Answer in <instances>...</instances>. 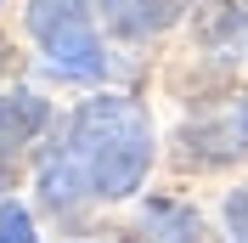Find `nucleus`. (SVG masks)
I'll use <instances>...</instances> for the list:
<instances>
[{
    "instance_id": "1",
    "label": "nucleus",
    "mask_w": 248,
    "mask_h": 243,
    "mask_svg": "<svg viewBox=\"0 0 248 243\" xmlns=\"http://www.w3.org/2000/svg\"><path fill=\"white\" fill-rule=\"evenodd\" d=\"M153 158V124L124 96H96L74 113L62 158L46 164V198L74 204L79 192L96 198H130Z\"/></svg>"
},
{
    "instance_id": "2",
    "label": "nucleus",
    "mask_w": 248,
    "mask_h": 243,
    "mask_svg": "<svg viewBox=\"0 0 248 243\" xmlns=\"http://www.w3.org/2000/svg\"><path fill=\"white\" fill-rule=\"evenodd\" d=\"M29 29L57 74L96 79L102 74V46L91 29V0H29Z\"/></svg>"
},
{
    "instance_id": "3",
    "label": "nucleus",
    "mask_w": 248,
    "mask_h": 243,
    "mask_svg": "<svg viewBox=\"0 0 248 243\" xmlns=\"http://www.w3.org/2000/svg\"><path fill=\"white\" fill-rule=\"evenodd\" d=\"M186 6H192V0H102V12H108L113 34H124V40H141V34L170 29Z\"/></svg>"
},
{
    "instance_id": "4",
    "label": "nucleus",
    "mask_w": 248,
    "mask_h": 243,
    "mask_svg": "<svg viewBox=\"0 0 248 243\" xmlns=\"http://www.w3.org/2000/svg\"><path fill=\"white\" fill-rule=\"evenodd\" d=\"M46 102L34 91H12V96H0V158H12L17 147H29L34 130H46Z\"/></svg>"
},
{
    "instance_id": "5",
    "label": "nucleus",
    "mask_w": 248,
    "mask_h": 243,
    "mask_svg": "<svg viewBox=\"0 0 248 243\" xmlns=\"http://www.w3.org/2000/svg\"><path fill=\"white\" fill-rule=\"evenodd\" d=\"M0 243H34V221L17 209V204L0 209Z\"/></svg>"
},
{
    "instance_id": "6",
    "label": "nucleus",
    "mask_w": 248,
    "mask_h": 243,
    "mask_svg": "<svg viewBox=\"0 0 248 243\" xmlns=\"http://www.w3.org/2000/svg\"><path fill=\"white\" fill-rule=\"evenodd\" d=\"M226 221H232V238H237V243H248V187L232 198V204H226Z\"/></svg>"
}]
</instances>
